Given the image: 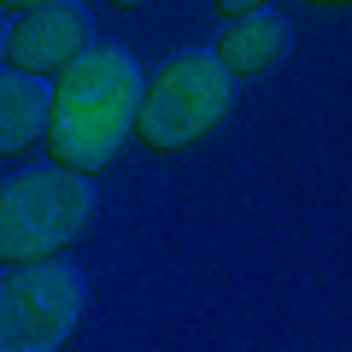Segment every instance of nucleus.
<instances>
[{
  "label": "nucleus",
  "mask_w": 352,
  "mask_h": 352,
  "mask_svg": "<svg viewBox=\"0 0 352 352\" xmlns=\"http://www.w3.org/2000/svg\"><path fill=\"white\" fill-rule=\"evenodd\" d=\"M47 106H53L47 76L0 65V159H18L47 135Z\"/></svg>",
  "instance_id": "obj_7"
},
{
  "label": "nucleus",
  "mask_w": 352,
  "mask_h": 352,
  "mask_svg": "<svg viewBox=\"0 0 352 352\" xmlns=\"http://www.w3.org/2000/svg\"><path fill=\"white\" fill-rule=\"evenodd\" d=\"M212 53L235 76H264V71H276V65L294 53V24L282 12H270V6L241 12V18H229V24H223V36H217Z\"/></svg>",
  "instance_id": "obj_6"
},
{
  "label": "nucleus",
  "mask_w": 352,
  "mask_h": 352,
  "mask_svg": "<svg viewBox=\"0 0 352 352\" xmlns=\"http://www.w3.org/2000/svg\"><path fill=\"white\" fill-rule=\"evenodd\" d=\"M258 6H270V0H212L217 18H241V12H258Z\"/></svg>",
  "instance_id": "obj_8"
},
{
  "label": "nucleus",
  "mask_w": 352,
  "mask_h": 352,
  "mask_svg": "<svg viewBox=\"0 0 352 352\" xmlns=\"http://www.w3.org/2000/svg\"><path fill=\"white\" fill-rule=\"evenodd\" d=\"M94 41V18H88L82 0H53V6H36L12 24L6 36V65L30 76H59L76 53Z\"/></svg>",
  "instance_id": "obj_5"
},
{
  "label": "nucleus",
  "mask_w": 352,
  "mask_h": 352,
  "mask_svg": "<svg viewBox=\"0 0 352 352\" xmlns=\"http://www.w3.org/2000/svg\"><path fill=\"white\" fill-rule=\"evenodd\" d=\"M100 217L94 176L65 164H30L0 182V264H30L82 247Z\"/></svg>",
  "instance_id": "obj_3"
},
{
  "label": "nucleus",
  "mask_w": 352,
  "mask_h": 352,
  "mask_svg": "<svg viewBox=\"0 0 352 352\" xmlns=\"http://www.w3.org/2000/svg\"><path fill=\"white\" fill-rule=\"evenodd\" d=\"M147 71H141L129 41H88L59 76H53V106H47V159L65 170L100 176L118 164V153L135 135V106Z\"/></svg>",
  "instance_id": "obj_1"
},
{
  "label": "nucleus",
  "mask_w": 352,
  "mask_h": 352,
  "mask_svg": "<svg viewBox=\"0 0 352 352\" xmlns=\"http://www.w3.org/2000/svg\"><path fill=\"white\" fill-rule=\"evenodd\" d=\"M112 6H118V12H147L153 0H112Z\"/></svg>",
  "instance_id": "obj_10"
},
{
  "label": "nucleus",
  "mask_w": 352,
  "mask_h": 352,
  "mask_svg": "<svg viewBox=\"0 0 352 352\" xmlns=\"http://www.w3.org/2000/svg\"><path fill=\"white\" fill-rule=\"evenodd\" d=\"M36 6H53V0H0V12H36Z\"/></svg>",
  "instance_id": "obj_9"
},
{
  "label": "nucleus",
  "mask_w": 352,
  "mask_h": 352,
  "mask_svg": "<svg viewBox=\"0 0 352 352\" xmlns=\"http://www.w3.org/2000/svg\"><path fill=\"white\" fill-rule=\"evenodd\" d=\"M305 6H335V12H346L352 0H305Z\"/></svg>",
  "instance_id": "obj_12"
},
{
  "label": "nucleus",
  "mask_w": 352,
  "mask_h": 352,
  "mask_svg": "<svg viewBox=\"0 0 352 352\" xmlns=\"http://www.w3.org/2000/svg\"><path fill=\"white\" fill-rule=\"evenodd\" d=\"M6 36H12V24H6V12H0V65H6Z\"/></svg>",
  "instance_id": "obj_11"
},
{
  "label": "nucleus",
  "mask_w": 352,
  "mask_h": 352,
  "mask_svg": "<svg viewBox=\"0 0 352 352\" xmlns=\"http://www.w3.org/2000/svg\"><path fill=\"white\" fill-rule=\"evenodd\" d=\"M241 76L212 47H182L147 76L135 106V141L147 153H188L235 118Z\"/></svg>",
  "instance_id": "obj_2"
},
{
  "label": "nucleus",
  "mask_w": 352,
  "mask_h": 352,
  "mask_svg": "<svg viewBox=\"0 0 352 352\" xmlns=\"http://www.w3.org/2000/svg\"><path fill=\"white\" fill-rule=\"evenodd\" d=\"M88 317V270L71 252L6 264L0 276V352H53Z\"/></svg>",
  "instance_id": "obj_4"
}]
</instances>
